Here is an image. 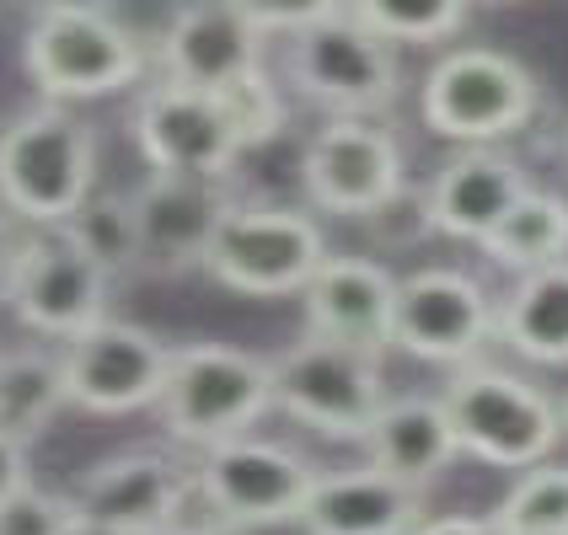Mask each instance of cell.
Segmentation results:
<instances>
[{
    "label": "cell",
    "instance_id": "1",
    "mask_svg": "<svg viewBox=\"0 0 568 535\" xmlns=\"http://www.w3.org/2000/svg\"><path fill=\"white\" fill-rule=\"evenodd\" d=\"M440 408L456 429L462 455L499 472H526L547 461L564 444L568 418L558 397H547L537 380L494 370V364H456L450 385L440 391Z\"/></svg>",
    "mask_w": 568,
    "mask_h": 535
},
{
    "label": "cell",
    "instance_id": "2",
    "mask_svg": "<svg viewBox=\"0 0 568 535\" xmlns=\"http://www.w3.org/2000/svg\"><path fill=\"white\" fill-rule=\"evenodd\" d=\"M22 64L43 96L75 102L134 86L145 75V49L92 0H43L22 38Z\"/></svg>",
    "mask_w": 568,
    "mask_h": 535
},
{
    "label": "cell",
    "instance_id": "3",
    "mask_svg": "<svg viewBox=\"0 0 568 535\" xmlns=\"http://www.w3.org/2000/svg\"><path fill=\"white\" fill-rule=\"evenodd\" d=\"M97 183V140L64 107H32L0 134V209L22 225H64Z\"/></svg>",
    "mask_w": 568,
    "mask_h": 535
},
{
    "label": "cell",
    "instance_id": "4",
    "mask_svg": "<svg viewBox=\"0 0 568 535\" xmlns=\"http://www.w3.org/2000/svg\"><path fill=\"white\" fill-rule=\"evenodd\" d=\"M268 408H274L268 359L225 348V343L172 348L156 412L178 444L210 450V444H225L236 434H253L257 418Z\"/></svg>",
    "mask_w": 568,
    "mask_h": 535
},
{
    "label": "cell",
    "instance_id": "5",
    "mask_svg": "<svg viewBox=\"0 0 568 535\" xmlns=\"http://www.w3.org/2000/svg\"><path fill=\"white\" fill-rule=\"evenodd\" d=\"M284 75L290 86L327 107L333 119H376L403 96V60L397 43H386L348 11L290 32L284 49Z\"/></svg>",
    "mask_w": 568,
    "mask_h": 535
},
{
    "label": "cell",
    "instance_id": "6",
    "mask_svg": "<svg viewBox=\"0 0 568 535\" xmlns=\"http://www.w3.org/2000/svg\"><path fill=\"white\" fill-rule=\"evenodd\" d=\"M537 75L499 49L445 54L418 92V113L450 145H499L537 119Z\"/></svg>",
    "mask_w": 568,
    "mask_h": 535
},
{
    "label": "cell",
    "instance_id": "7",
    "mask_svg": "<svg viewBox=\"0 0 568 535\" xmlns=\"http://www.w3.org/2000/svg\"><path fill=\"white\" fill-rule=\"evenodd\" d=\"M268 385H274V408L316 429L322 440H365L371 418L386 402L381 353L312 338V332L295 348H284L280 359H268Z\"/></svg>",
    "mask_w": 568,
    "mask_h": 535
},
{
    "label": "cell",
    "instance_id": "8",
    "mask_svg": "<svg viewBox=\"0 0 568 535\" xmlns=\"http://www.w3.org/2000/svg\"><path fill=\"white\" fill-rule=\"evenodd\" d=\"M322 257H327V241H322L316 220H306L301 209L225 204L199 268L236 295L284 300V295L306 289V279L322 268Z\"/></svg>",
    "mask_w": 568,
    "mask_h": 535
},
{
    "label": "cell",
    "instance_id": "9",
    "mask_svg": "<svg viewBox=\"0 0 568 535\" xmlns=\"http://www.w3.org/2000/svg\"><path fill=\"white\" fill-rule=\"evenodd\" d=\"M312 482L316 466L301 450L236 434V440L199 450L193 498H204L210 514L231 531H268V525H295Z\"/></svg>",
    "mask_w": 568,
    "mask_h": 535
},
{
    "label": "cell",
    "instance_id": "10",
    "mask_svg": "<svg viewBox=\"0 0 568 535\" xmlns=\"http://www.w3.org/2000/svg\"><path fill=\"white\" fill-rule=\"evenodd\" d=\"M166 364H172V348L161 343L156 332L102 316L87 332L64 338V402L97 412V418L156 408L161 385H166Z\"/></svg>",
    "mask_w": 568,
    "mask_h": 535
},
{
    "label": "cell",
    "instance_id": "11",
    "mask_svg": "<svg viewBox=\"0 0 568 535\" xmlns=\"http://www.w3.org/2000/svg\"><path fill=\"white\" fill-rule=\"evenodd\" d=\"M392 343L424 364H473L494 343V295L462 268H418L397 279Z\"/></svg>",
    "mask_w": 568,
    "mask_h": 535
},
{
    "label": "cell",
    "instance_id": "12",
    "mask_svg": "<svg viewBox=\"0 0 568 535\" xmlns=\"http://www.w3.org/2000/svg\"><path fill=\"white\" fill-rule=\"evenodd\" d=\"M0 289H6L11 311L22 316L32 332L75 338V332H87L92 321L108 316L113 279L64 230H38V236H22L17 263H11Z\"/></svg>",
    "mask_w": 568,
    "mask_h": 535
},
{
    "label": "cell",
    "instance_id": "13",
    "mask_svg": "<svg viewBox=\"0 0 568 535\" xmlns=\"http://www.w3.org/2000/svg\"><path fill=\"white\" fill-rule=\"evenodd\" d=\"M134 145L156 172H178V177H225L247 151L221 96L178 81H161L140 96Z\"/></svg>",
    "mask_w": 568,
    "mask_h": 535
},
{
    "label": "cell",
    "instance_id": "14",
    "mask_svg": "<svg viewBox=\"0 0 568 535\" xmlns=\"http://www.w3.org/2000/svg\"><path fill=\"white\" fill-rule=\"evenodd\" d=\"M301 183L316 209L365 220L381 198L403 188V151L376 119H327L301 156Z\"/></svg>",
    "mask_w": 568,
    "mask_h": 535
},
{
    "label": "cell",
    "instance_id": "15",
    "mask_svg": "<svg viewBox=\"0 0 568 535\" xmlns=\"http://www.w3.org/2000/svg\"><path fill=\"white\" fill-rule=\"evenodd\" d=\"M193 498V472L156 450H129L92 466L81 482L75 508L87 535H145L156 525L183 519V504Z\"/></svg>",
    "mask_w": 568,
    "mask_h": 535
},
{
    "label": "cell",
    "instance_id": "16",
    "mask_svg": "<svg viewBox=\"0 0 568 535\" xmlns=\"http://www.w3.org/2000/svg\"><path fill=\"white\" fill-rule=\"evenodd\" d=\"M263 38L231 0H193L161 38V70L178 86L225 92L231 81L263 70Z\"/></svg>",
    "mask_w": 568,
    "mask_h": 535
},
{
    "label": "cell",
    "instance_id": "17",
    "mask_svg": "<svg viewBox=\"0 0 568 535\" xmlns=\"http://www.w3.org/2000/svg\"><path fill=\"white\" fill-rule=\"evenodd\" d=\"M129 204H134V220H140V268L183 274V268L204 263V247H210L215 220L225 215L231 198L221 193V177L156 172Z\"/></svg>",
    "mask_w": 568,
    "mask_h": 535
},
{
    "label": "cell",
    "instance_id": "18",
    "mask_svg": "<svg viewBox=\"0 0 568 535\" xmlns=\"http://www.w3.org/2000/svg\"><path fill=\"white\" fill-rule=\"evenodd\" d=\"M306 332L312 338H333V343L354 348H381L392 343V300H397V279L371 263V257H322L306 289Z\"/></svg>",
    "mask_w": 568,
    "mask_h": 535
},
{
    "label": "cell",
    "instance_id": "19",
    "mask_svg": "<svg viewBox=\"0 0 568 535\" xmlns=\"http://www.w3.org/2000/svg\"><path fill=\"white\" fill-rule=\"evenodd\" d=\"M429 514L424 487L403 476H386L376 466L359 472H316L295 525L306 535H408Z\"/></svg>",
    "mask_w": 568,
    "mask_h": 535
},
{
    "label": "cell",
    "instance_id": "20",
    "mask_svg": "<svg viewBox=\"0 0 568 535\" xmlns=\"http://www.w3.org/2000/svg\"><path fill=\"white\" fill-rule=\"evenodd\" d=\"M531 188L526 166L494 145H462L456 156L435 172V183L424 193L429 225L450 241H483L494 225L505 220V209Z\"/></svg>",
    "mask_w": 568,
    "mask_h": 535
},
{
    "label": "cell",
    "instance_id": "21",
    "mask_svg": "<svg viewBox=\"0 0 568 535\" xmlns=\"http://www.w3.org/2000/svg\"><path fill=\"white\" fill-rule=\"evenodd\" d=\"M359 444H365V455H371L376 472L403 476L413 487H429L462 455L440 397H386Z\"/></svg>",
    "mask_w": 568,
    "mask_h": 535
},
{
    "label": "cell",
    "instance_id": "22",
    "mask_svg": "<svg viewBox=\"0 0 568 535\" xmlns=\"http://www.w3.org/2000/svg\"><path fill=\"white\" fill-rule=\"evenodd\" d=\"M494 338L526 364H568V257L520 274L494 300Z\"/></svg>",
    "mask_w": 568,
    "mask_h": 535
},
{
    "label": "cell",
    "instance_id": "23",
    "mask_svg": "<svg viewBox=\"0 0 568 535\" xmlns=\"http://www.w3.org/2000/svg\"><path fill=\"white\" fill-rule=\"evenodd\" d=\"M477 253L488 257L494 268H505V274H531V268H547V263H564L568 198L552 188H526L505 209V220L477 241Z\"/></svg>",
    "mask_w": 568,
    "mask_h": 535
},
{
    "label": "cell",
    "instance_id": "24",
    "mask_svg": "<svg viewBox=\"0 0 568 535\" xmlns=\"http://www.w3.org/2000/svg\"><path fill=\"white\" fill-rule=\"evenodd\" d=\"M64 408V375L54 353H0V434L32 440L54 423V412Z\"/></svg>",
    "mask_w": 568,
    "mask_h": 535
},
{
    "label": "cell",
    "instance_id": "25",
    "mask_svg": "<svg viewBox=\"0 0 568 535\" xmlns=\"http://www.w3.org/2000/svg\"><path fill=\"white\" fill-rule=\"evenodd\" d=\"M54 230H64L108 279L140 268V220H134V204L119 193H87V204Z\"/></svg>",
    "mask_w": 568,
    "mask_h": 535
},
{
    "label": "cell",
    "instance_id": "26",
    "mask_svg": "<svg viewBox=\"0 0 568 535\" xmlns=\"http://www.w3.org/2000/svg\"><path fill=\"white\" fill-rule=\"evenodd\" d=\"M354 22H365V28L386 38V43H445V38H456V32L467 28V11H473V0H348L344 6Z\"/></svg>",
    "mask_w": 568,
    "mask_h": 535
},
{
    "label": "cell",
    "instance_id": "27",
    "mask_svg": "<svg viewBox=\"0 0 568 535\" xmlns=\"http://www.w3.org/2000/svg\"><path fill=\"white\" fill-rule=\"evenodd\" d=\"M494 519L505 535H568V466H526Z\"/></svg>",
    "mask_w": 568,
    "mask_h": 535
},
{
    "label": "cell",
    "instance_id": "28",
    "mask_svg": "<svg viewBox=\"0 0 568 535\" xmlns=\"http://www.w3.org/2000/svg\"><path fill=\"white\" fill-rule=\"evenodd\" d=\"M0 535H87L81 508L64 493H43V487H17L11 498H0Z\"/></svg>",
    "mask_w": 568,
    "mask_h": 535
},
{
    "label": "cell",
    "instance_id": "29",
    "mask_svg": "<svg viewBox=\"0 0 568 535\" xmlns=\"http://www.w3.org/2000/svg\"><path fill=\"white\" fill-rule=\"evenodd\" d=\"M365 225L376 230L386 247H408L418 236H429L435 225H429V204H424V193H413L408 183L392 193V198H381L376 209L365 215Z\"/></svg>",
    "mask_w": 568,
    "mask_h": 535
},
{
    "label": "cell",
    "instance_id": "30",
    "mask_svg": "<svg viewBox=\"0 0 568 535\" xmlns=\"http://www.w3.org/2000/svg\"><path fill=\"white\" fill-rule=\"evenodd\" d=\"M257 32H301L312 22H327L338 17L348 0H231Z\"/></svg>",
    "mask_w": 568,
    "mask_h": 535
},
{
    "label": "cell",
    "instance_id": "31",
    "mask_svg": "<svg viewBox=\"0 0 568 535\" xmlns=\"http://www.w3.org/2000/svg\"><path fill=\"white\" fill-rule=\"evenodd\" d=\"M408 535H505L494 514H440V519H418Z\"/></svg>",
    "mask_w": 568,
    "mask_h": 535
},
{
    "label": "cell",
    "instance_id": "32",
    "mask_svg": "<svg viewBox=\"0 0 568 535\" xmlns=\"http://www.w3.org/2000/svg\"><path fill=\"white\" fill-rule=\"evenodd\" d=\"M28 440L0 434V498H11L17 487H28Z\"/></svg>",
    "mask_w": 568,
    "mask_h": 535
},
{
    "label": "cell",
    "instance_id": "33",
    "mask_svg": "<svg viewBox=\"0 0 568 535\" xmlns=\"http://www.w3.org/2000/svg\"><path fill=\"white\" fill-rule=\"evenodd\" d=\"M17 247H22V230H17V215H6L0 209V284L11 274V263H17Z\"/></svg>",
    "mask_w": 568,
    "mask_h": 535
},
{
    "label": "cell",
    "instance_id": "34",
    "mask_svg": "<svg viewBox=\"0 0 568 535\" xmlns=\"http://www.w3.org/2000/svg\"><path fill=\"white\" fill-rule=\"evenodd\" d=\"M145 535H236L231 525H189V519H172V525H156V531H145Z\"/></svg>",
    "mask_w": 568,
    "mask_h": 535
},
{
    "label": "cell",
    "instance_id": "35",
    "mask_svg": "<svg viewBox=\"0 0 568 535\" xmlns=\"http://www.w3.org/2000/svg\"><path fill=\"white\" fill-rule=\"evenodd\" d=\"M494 6H505V0H494Z\"/></svg>",
    "mask_w": 568,
    "mask_h": 535
}]
</instances>
